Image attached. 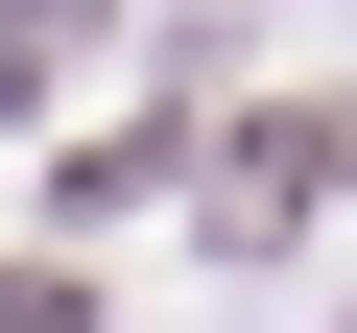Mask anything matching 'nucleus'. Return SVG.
I'll list each match as a JSON object with an SVG mask.
<instances>
[{"mask_svg":"<svg viewBox=\"0 0 357 333\" xmlns=\"http://www.w3.org/2000/svg\"><path fill=\"white\" fill-rule=\"evenodd\" d=\"M310 191H357V95H262V143H215V238H286Z\"/></svg>","mask_w":357,"mask_h":333,"instance_id":"obj_1","label":"nucleus"}]
</instances>
